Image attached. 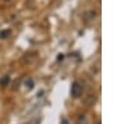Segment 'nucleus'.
<instances>
[{"label":"nucleus","mask_w":113,"mask_h":124,"mask_svg":"<svg viewBox=\"0 0 113 124\" xmlns=\"http://www.w3.org/2000/svg\"><path fill=\"white\" fill-rule=\"evenodd\" d=\"M83 93V86L79 82H74L72 84V89H70V94L73 98H79Z\"/></svg>","instance_id":"f257e3e1"},{"label":"nucleus","mask_w":113,"mask_h":124,"mask_svg":"<svg viewBox=\"0 0 113 124\" xmlns=\"http://www.w3.org/2000/svg\"><path fill=\"white\" fill-rule=\"evenodd\" d=\"M96 16H97V13L96 11H88V13H86L84 19H86V21H92V20L96 19Z\"/></svg>","instance_id":"f03ea898"},{"label":"nucleus","mask_w":113,"mask_h":124,"mask_svg":"<svg viewBox=\"0 0 113 124\" xmlns=\"http://www.w3.org/2000/svg\"><path fill=\"white\" fill-rule=\"evenodd\" d=\"M9 82H10V78L8 77V75H4L1 79H0V86L4 88V86H6L8 84H9Z\"/></svg>","instance_id":"7ed1b4c3"},{"label":"nucleus","mask_w":113,"mask_h":124,"mask_svg":"<svg viewBox=\"0 0 113 124\" xmlns=\"http://www.w3.org/2000/svg\"><path fill=\"white\" fill-rule=\"evenodd\" d=\"M96 103V95H88V99H86L87 105H93Z\"/></svg>","instance_id":"20e7f679"},{"label":"nucleus","mask_w":113,"mask_h":124,"mask_svg":"<svg viewBox=\"0 0 113 124\" xmlns=\"http://www.w3.org/2000/svg\"><path fill=\"white\" fill-rule=\"evenodd\" d=\"M11 34L10 30H3V31H0V39H6V38H9Z\"/></svg>","instance_id":"39448f33"},{"label":"nucleus","mask_w":113,"mask_h":124,"mask_svg":"<svg viewBox=\"0 0 113 124\" xmlns=\"http://www.w3.org/2000/svg\"><path fill=\"white\" fill-rule=\"evenodd\" d=\"M78 124H87V118L84 115H80L78 118Z\"/></svg>","instance_id":"423d86ee"},{"label":"nucleus","mask_w":113,"mask_h":124,"mask_svg":"<svg viewBox=\"0 0 113 124\" xmlns=\"http://www.w3.org/2000/svg\"><path fill=\"white\" fill-rule=\"evenodd\" d=\"M4 1H11V0H4Z\"/></svg>","instance_id":"0eeeda50"}]
</instances>
